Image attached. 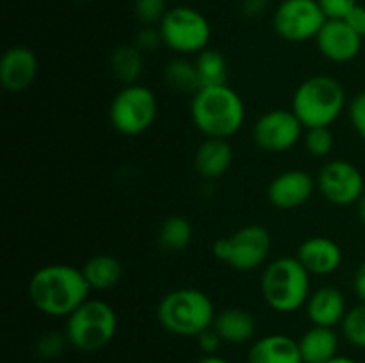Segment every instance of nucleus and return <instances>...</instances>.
Here are the masks:
<instances>
[{
    "instance_id": "10",
    "label": "nucleus",
    "mask_w": 365,
    "mask_h": 363,
    "mask_svg": "<svg viewBox=\"0 0 365 363\" xmlns=\"http://www.w3.org/2000/svg\"><path fill=\"white\" fill-rule=\"evenodd\" d=\"M316 180L321 196L331 205H356L359 199L365 194L364 173L349 160H328L321 167Z\"/></svg>"
},
{
    "instance_id": "29",
    "label": "nucleus",
    "mask_w": 365,
    "mask_h": 363,
    "mask_svg": "<svg viewBox=\"0 0 365 363\" xmlns=\"http://www.w3.org/2000/svg\"><path fill=\"white\" fill-rule=\"evenodd\" d=\"M168 11V0H134L135 16L145 25L160 23Z\"/></svg>"
},
{
    "instance_id": "35",
    "label": "nucleus",
    "mask_w": 365,
    "mask_h": 363,
    "mask_svg": "<svg viewBox=\"0 0 365 363\" xmlns=\"http://www.w3.org/2000/svg\"><path fill=\"white\" fill-rule=\"evenodd\" d=\"M346 23L360 36V38H365V6H356L351 13L346 16Z\"/></svg>"
},
{
    "instance_id": "39",
    "label": "nucleus",
    "mask_w": 365,
    "mask_h": 363,
    "mask_svg": "<svg viewBox=\"0 0 365 363\" xmlns=\"http://www.w3.org/2000/svg\"><path fill=\"white\" fill-rule=\"evenodd\" d=\"M356 214H359L360 223L365 226V194L359 199V203H356Z\"/></svg>"
},
{
    "instance_id": "31",
    "label": "nucleus",
    "mask_w": 365,
    "mask_h": 363,
    "mask_svg": "<svg viewBox=\"0 0 365 363\" xmlns=\"http://www.w3.org/2000/svg\"><path fill=\"white\" fill-rule=\"evenodd\" d=\"M348 117L353 130L365 141V91L356 93L348 103Z\"/></svg>"
},
{
    "instance_id": "40",
    "label": "nucleus",
    "mask_w": 365,
    "mask_h": 363,
    "mask_svg": "<svg viewBox=\"0 0 365 363\" xmlns=\"http://www.w3.org/2000/svg\"><path fill=\"white\" fill-rule=\"evenodd\" d=\"M328 363H359V362L353 358H349V356H335V358L330 359Z\"/></svg>"
},
{
    "instance_id": "34",
    "label": "nucleus",
    "mask_w": 365,
    "mask_h": 363,
    "mask_svg": "<svg viewBox=\"0 0 365 363\" xmlns=\"http://www.w3.org/2000/svg\"><path fill=\"white\" fill-rule=\"evenodd\" d=\"M196 340H198V347L203 354H216L220 351L221 344H223V340H221V337L214 327H209L203 333H200Z\"/></svg>"
},
{
    "instance_id": "7",
    "label": "nucleus",
    "mask_w": 365,
    "mask_h": 363,
    "mask_svg": "<svg viewBox=\"0 0 365 363\" xmlns=\"http://www.w3.org/2000/svg\"><path fill=\"white\" fill-rule=\"evenodd\" d=\"M157 112L159 100L155 93L143 84H130L123 85L110 102L109 121L121 135L134 137L155 123Z\"/></svg>"
},
{
    "instance_id": "18",
    "label": "nucleus",
    "mask_w": 365,
    "mask_h": 363,
    "mask_svg": "<svg viewBox=\"0 0 365 363\" xmlns=\"http://www.w3.org/2000/svg\"><path fill=\"white\" fill-rule=\"evenodd\" d=\"M248 363H303L296 338L271 333L257 338L248 351Z\"/></svg>"
},
{
    "instance_id": "2",
    "label": "nucleus",
    "mask_w": 365,
    "mask_h": 363,
    "mask_svg": "<svg viewBox=\"0 0 365 363\" xmlns=\"http://www.w3.org/2000/svg\"><path fill=\"white\" fill-rule=\"evenodd\" d=\"M191 120L205 137L228 141L245 125L246 105L228 84L205 85L192 95Z\"/></svg>"
},
{
    "instance_id": "22",
    "label": "nucleus",
    "mask_w": 365,
    "mask_h": 363,
    "mask_svg": "<svg viewBox=\"0 0 365 363\" xmlns=\"http://www.w3.org/2000/svg\"><path fill=\"white\" fill-rule=\"evenodd\" d=\"M81 269L91 290H110L120 283L123 276V265L113 255L91 256Z\"/></svg>"
},
{
    "instance_id": "33",
    "label": "nucleus",
    "mask_w": 365,
    "mask_h": 363,
    "mask_svg": "<svg viewBox=\"0 0 365 363\" xmlns=\"http://www.w3.org/2000/svg\"><path fill=\"white\" fill-rule=\"evenodd\" d=\"M134 45L138 46L143 53L153 52L155 48H159V46L163 45V38H160L159 28H153L152 25H146L145 28H141V31L138 32Z\"/></svg>"
},
{
    "instance_id": "12",
    "label": "nucleus",
    "mask_w": 365,
    "mask_h": 363,
    "mask_svg": "<svg viewBox=\"0 0 365 363\" xmlns=\"http://www.w3.org/2000/svg\"><path fill=\"white\" fill-rule=\"evenodd\" d=\"M273 249V237L262 224H246L228 237L225 263L239 273H250L267 262Z\"/></svg>"
},
{
    "instance_id": "13",
    "label": "nucleus",
    "mask_w": 365,
    "mask_h": 363,
    "mask_svg": "<svg viewBox=\"0 0 365 363\" xmlns=\"http://www.w3.org/2000/svg\"><path fill=\"white\" fill-rule=\"evenodd\" d=\"M317 189V180L303 169L277 174L267 187V199L278 210H294L305 205Z\"/></svg>"
},
{
    "instance_id": "23",
    "label": "nucleus",
    "mask_w": 365,
    "mask_h": 363,
    "mask_svg": "<svg viewBox=\"0 0 365 363\" xmlns=\"http://www.w3.org/2000/svg\"><path fill=\"white\" fill-rule=\"evenodd\" d=\"M109 66L114 77L123 85L139 84L145 71V57L135 45H121L110 53Z\"/></svg>"
},
{
    "instance_id": "26",
    "label": "nucleus",
    "mask_w": 365,
    "mask_h": 363,
    "mask_svg": "<svg viewBox=\"0 0 365 363\" xmlns=\"http://www.w3.org/2000/svg\"><path fill=\"white\" fill-rule=\"evenodd\" d=\"M195 64L196 70H198L202 88H205V85L227 84L228 63L220 50L205 48L196 56Z\"/></svg>"
},
{
    "instance_id": "4",
    "label": "nucleus",
    "mask_w": 365,
    "mask_h": 363,
    "mask_svg": "<svg viewBox=\"0 0 365 363\" xmlns=\"http://www.w3.org/2000/svg\"><path fill=\"white\" fill-rule=\"evenodd\" d=\"M312 274L296 256H280L269 262L260 276V292L277 313H294L307 305Z\"/></svg>"
},
{
    "instance_id": "28",
    "label": "nucleus",
    "mask_w": 365,
    "mask_h": 363,
    "mask_svg": "<svg viewBox=\"0 0 365 363\" xmlns=\"http://www.w3.org/2000/svg\"><path fill=\"white\" fill-rule=\"evenodd\" d=\"M303 146H305L307 153L314 159H327L334 152V132L330 130V127L307 128L305 134H303Z\"/></svg>"
},
{
    "instance_id": "24",
    "label": "nucleus",
    "mask_w": 365,
    "mask_h": 363,
    "mask_svg": "<svg viewBox=\"0 0 365 363\" xmlns=\"http://www.w3.org/2000/svg\"><path fill=\"white\" fill-rule=\"evenodd\" d=\"M164 82L168 88L175 89L177 93H184V95H195L200 88L198 70H196L195 60H189L185 57H175L170 63L164 66Z\"/></svg>"
},
{
    "instance_id": "25",
    "label": "nucleus",
    "mask_w": 365,
    "mask_h": 363,
    "mask_svg": "<svg viewBox=\"0 0 365 363\" xmlns=\"http://www.w3.org/2000/svg\"><path fill=\"white\" fill-rule=\"evenodd\" d=\"M192 241V224L182 216H171L160 224L157 242L166 253H180L189 248Z\"/></svg>"
},
{
    "instance_id": "38",
    "label": "nucleus",
    "mask_w": 365,
    "mask_h": 363,
    "mask_svg": "<svg viewBox=\"0 0 365 363\" xmlns=\"http://www.w3.org/2000/svg\"><path fill=\"white\" fill-rule=\"evenodd\" d=\"M195 363H230V362L220 354H203L202 358L196 359Z\"/></svg>"
},
{
    "instance_id": "27",
    "label": "nucleus",
    "mask_w": 365,
    "mask_h": 363,
    "mask_svg": "<svg viewBox=\"0 0 365 363\" xmlns=\"http://www.w3.org/2000/svg\"><path fill=\"white\" fill-rule=\"evenodd\" d=\"M342 337L351 345L365 349V301L351 306L341 324Z\"/></svg>"
},
{
    "instance_id": "9",
    "label": "nucleus",
    "mask_w": 365,
    "mask_h": 363,
    "mask_svg": "<svg viewBox=\"0 0 365 363\" xmlns=\"http://www.w3.org/2000/svg\"><path fill=\"white\" fill-rule=\"evenodd\" d=\"M328 18L317 0H282L273 14V28L289 43L316 39Z\"/></svg>"
},
{
    "instance_id": "30",
    "label": "nucleus",
    "mask_w": 365,
    "mask_h": 363,
    "mask_svg": "<svg viewBox=\"0 0 365 363\" xmlns=\"http://www.w3.org/2000/svg\"><path fill=\"white\" fill-rule=\"evenodd\" d=\"M68 344V338L64 333H56V331H50V333L43 335L41 338L36 344V351L41 358L48 359V358H56V356L63 354L64 347Z\"/></svg>"
},
{
    "instance_id": "32",
    "label": "nucleus",
    "mask_w": 365,
    "mask_h": 363,
    "mask_svg": "<svg viewBox=\"0 0 365 363\" xmlns=\"http://www.w3.org/2000/svg\"><path fill=\"white\" fill-rule=\"evenodd\" d=\"M328 20H346L349 13L359 6L356 0H317Z\"/></svg>"
},
{
    "instance_id": "16",
    "label": "nucleus",
    "mask_w": 365,
    "mask_h": 363,
    "mask_svg": "<svg viewBox=\"0 0 365 363\" xmlns=\"http://www.w3.org/2000/svg\"><path fill=\"white\" fill-rule=\"evenodd\" d=\"M296 258L303 263L307 270L314 276H330L337 273L342 265V249L334 238L323 237H309L299 244L296 251Z\"/></svg>"
},
{
    "instance_id": "14",
    "label": "nucleus",
    "mask_w": 365,
    "mask_h": 363,
    "mask_svg": "<svg viewBox=\"0 0 365 363\" xmlns=\"http://www.w3.org/2000/svg\"><path fill=\"white\" fill-rule=\"evenodd\" d=\"M364 38H360L344 20H327L317 34V50L324 59L344 64L356 59L362 50Z\"/></svg>"
},
{
    "instance_id": "37",
    "label": "nucleus",
    "mask_w": 365,
    "mask_h": 363,
    "mask_svg": "<svg viewBox=\"0 0 365 363\" xmlns=\"http://www.w3.org/2000/svg\"><path fill=\"white\" fill-rule=\"evenodd\" d=\"M353 288L355 294L359 295L360 301H365V260L360 263V267L355 273V280H353Z\"/></svg>"
},
{
    "instance_id": "11",
    "label": "nucleus",
    "mask_w": 365,
    "mask_h": 363,
    "mask_svg": "<svg viewBox=\"0 0 365 363\" xmlns=\"http://www.w3.org/2000/svg\"><path fill=\"white\" fill-rule=\"evenodd\" d=\"M305 127L292 110L273 109L264 112L252 128V139L262 152L284 153L303 139Z\"/></svg>"
},
{
    "instance_id": "15",
    "label": "nucleus",
    "mask_w": 365,
    "mask_h": 363,
    "mask_svg": "<svg viewBox=\"0 0 365 363\" xmlns=\"http://www.w3.org/2000/svg\"><path fill=\"white\" fill-rule=\"evenodd\" d=\"M38 77V57L27 46H11L0 59V82L7 93H24Z\"/></svg>"
},
{
    "instance_id": "3",
    "label": "nucleus",
    "mask_w": 365,
    "mask_h": 363,
    "mask_svg": "<svg viewBox=\"0 0 365 363\" xmlns=\"http://www.w3.org/2000/svg\"><path fill=\"white\" fill-rule=\"evenodd\" d=\"M346 105L348 96L342 82L331 75H314L296 88L291 110L307 130L334 125Z\"/></svg>"
},
{
    "instance_id": "19",
    "label": "nucleus",
    "mask_w": 365,
    "mask_h": 363,
    "mask_svg": "<svg viewBox=\"0 0 365 363\" xmlns=\"http://www.w3.org/2000/svg\"><path fill=\"white\" fill-rule=\"evenodd\" d=\"M232 160H234V149L227 139L207 137L196 148L195 169L200 177L214 180L223 177L230 169Z\"/></svg>"
},
{
    "instance_id": "20",
    "label": "nucleus",
    "mask_w": 365,
    "mask_h": 363,
    "mask_svg": "<svg viewBox=\"0 0 365 363\" xmlns=\"http://www.w3.org/2000/svg\"><path fill=\"white\" fill-rule=\"evenodd\" d=\"M212 327L217 331L223 344L241 345L255 338L257 319L245 308H227L217 313Z\"/></svg>"
},
{
    "instance_id": "5",
    "label": "nucleus",
    "mask_w": 365,
    "mask_h": 363,
    "mask_svg": "<svg viewBox=\"0 0 365 363\" xmlns=\"http://www.w3.org/2000/svg\"><path fill=\"white\" fill-rule=\"evenodd\" d=\"M216 308L209 295L198 288H177L160 299L157 320L160 326L177 337H198L212 327Z\"/></svg>"
},
{
    "instance_id": "8",
    "label": "nucleus",
    "mask_w": 365,
    "mask_h": 363,
    "mask_svg": "<svg viewBox=\"0 0 365 363\" xmlns=\"http://www.w3.org/2000/svg\"><path fill=\"white\" fill-rule=\"evenodd\" d=\"M159 32L163 45L180 56H198L207 48L212 36L209 20L189 6L171 7L159 23Z\"/></svg>"
},
{
    "instance_id": "17",
    "label": "nucleus",
    "mask_w": 365,
    "mask_h": 363,
    "mask_svg": "<svg viewBox=\"0 0 365 363\" xmlns=\"http://www.w3.org/2000/svg\"><path fill=\"white\" fill-rule=\"evenodd\" d=\"M348 310L344 294L331 285L312 290L305 305L307 319L312 322V326L324 327H335L342 324Z\"/></svg>"
},
{
    "instance_id": "21",
    "label": "nucleus",
    "mask_w": 365,
    "mask_h": 363,
    "mask_svg": "<svg viewBox=\"0 0 365 363\" xmlns=\"http://www.w3.org/2000/svg\"><path fill=\"white\" fill-rule=\"evenodd\" d=\"M303 363H328L339 351V335L334 327L312 326L298 340Z\"/></svg>"
},
{
    "instance_id": "36",
    "label": "nucleus",
    "mask_w": 365,
    "mask_h": 363,
    "mask_svg": "<svg viewBox=\"0 0 365 363\" xmlns=\"http://www.w3.org/2000/svg\"><path fill=\"white\" fill-rule=\"evenodd\" d=\"M267 0H242L241 11L248 18H259L266 13Z\"/></svg>"
},
{
    "instance_id": "6",
    "label": "nucleus",
    "mask_w": 365,
    "mask_h": 363,
    "mask_svg": "<svg viewBox=\"0 0 365 363\" xmlns=\"http://www.w3.org/2000/svg\"><path fill=\"white\" fill-rule=\"evenodd\" d=\"M118 331V315L109 302L88 299L66 319L68 344L81 352H96L113 342Z\"/></svg>"
},
{
    "instance_id": "1",
    "label": "nucleus",
    "mask_w": 365,
    "mask_h": 363,
    "mask_svg": "<svg viewBox=\"0 0 365 363\" xmlns=\"http://www.w3.org/2000/svg\"><path fill=\"white\" fill-rule=\"evenodd\" d=\"M27 292L39 313L53 319H68L88 301L91 287L82 269L68 263H50L32 274Z\"/></svg>"
}]
</instances>
